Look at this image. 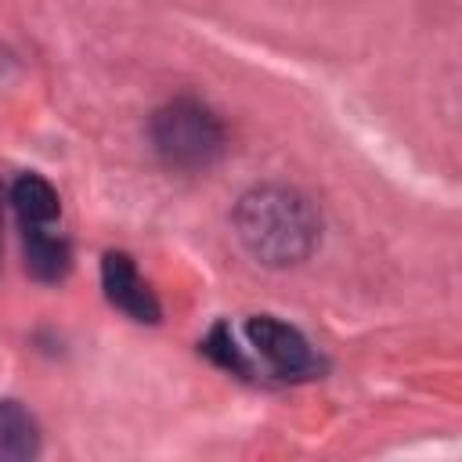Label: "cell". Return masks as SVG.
Masks as SVG:
<instances>
[{"instance_id": "6da1fadb", "label": "cell", "mask_w": 462, "mask_h": 462, "mask_svg": "<svg viewBox=\"0 0 462 462\" xmlns=\"http://www.w3.org/2000/svg\"><path fill=\"white\" fill-rule=\"evenodd\" d=\"M235 224H238L245 249L271 267L303 260L318 238L314 209L307 206L303 195H296L289 188L249 191L235 209Z\"/></svg>"}, {"instance_id": "7a4b0ae2", "label": "cell", "mask_w": 462, "mask_h": 462, "mask_svg": "<svg viewBox=\"0 0 462 462\" xmlns=\"http://www.w3.org/2000/svg\"><path fill=\"white\" fill-rule=\"evenodd\" d=\"M152 141H155V152L162 155V162H170L177 170H202L220 155L224 130L202 101L177 97L155 112Z\"/></svg>"}, {"instance_id": "3957f363", "label": "cell", "mask_w": 462, "mask_h": 462, "mask_svg": "<svg viewBox=\"0 0 462 462\" xmlns=\"http://www.w3.org/2000/svg\"><path fill=\"white\" fill-rule=\"evenodd\" d=\"M245 336H249L253 350L263 357V365L271 368V375H278V379H310L321 372V361L314 357L307 339L292 325H285L271 314L249 318Z\"/></svg>"}, {"instance_id": "277c9868", "label": "cell", "mask_w": 462, "mask_h": 462, "mask_svg": "<svg viewBox=\"0 0 462 462\" xmlns=\"http://www.w3.org/2000/svg\"><path fill=\"white\" fill-rule=\"evenodd\" d=\"M101 285H105V296L123 314H130L134 321H148V325L159 321V303H155L152 289L144 285V278L137 274V267H134V260L126 253H105Z\"/></svg>"}, {"instance_id": "5b68a950", "label": "cell", "mask_w": 462, "mask_h": 462, "mask_svg": "<svg viewBox=\"0 0 462 462\" xmlns=\"http://www.w3.org/2000/svg\"><path fill=\"white\" fill-rule=\"evenodd\" d=\"M22 245H25V267L40 282H58L69 271V242L51 227H22Z\"/></svg>"}, {"instance_id": "8992f818", "label": "cell", "mask_w": 462, "mask_h": 462, "mask_svg": "<svg viewBox=\"0 0 462 462\" xmlns=\"http://www.w3.org/2000/svg\"><path fill=\"white\" fill-rule=\"evenodd\" d=\"M11 202H14V209H18L22 227H51V224L58 220V213H61L58 191H54L43 177H36V173H25V177L14 180Z\"/></svg>"}, {"instance_id": "52a82bcc", "label": "cell", "mask_w": 462, "mask_h": 462, "mask_svg": "<svg viewBox=\"0 0 462 462\" xmlns=\"http://www.w3.org/2000/svg\"><path fill=\"white\" fill-rule=\"evenodd\" d=\"M36 448H40V433L32 415L14 401H0V462L32 458Z\"/></svg>"}, {"instance_id": "ba28073f", "label": "cell", "mask_w": 462, "mask_h": 462, "mask_svg": "<svg viewBox=\"0 0 462 462\" xmlns=\"http://www.w3.org/2000/svg\"><path fill=\"white\" fill-rule=\"evenodd\" d=\"M217 365H224V368H231L235 375H249L253 368H249V361H245V354L235 346V339H231V332L224 328V325H217L213 328V336L206 339V346H202Z\"/></svg>"}, {"instance_id": "9c48e42d", "label": "cell", "mask_w": 462, "mask_h": 462, "mask_svg": "<svg viewBox=\"0 0 462 462\" xmlns=\"http://www.w3.org/2000/svg\"><path fill=\"white\" fill-rule=\"evenodd\" d=\"M0 220H4V217H0Z\"/></svg>"}]
</instances>
